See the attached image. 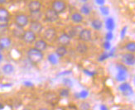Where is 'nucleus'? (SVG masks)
<instances>
[{
  "label": "nucleus",
  "mask_w": 135,
  "mask_h": 110,
  "mask_svg": "<svg viewBox=\"0 0 135 110\" xmlns=\"http://www.w3.org/2000/svg\"><path fill=\"white\" fill-rule=\"evenodd\" d=\"M80 110H90V103L87 102H82L80 105Z\"/></svg>",
  "instance_id": "obj_29"
},
{
  "label": "nucleus",
  "mask_w": 135,
  "mask_h": 110,
  "mask_svg": "<svg viewBox=\"0 0 135 110\" xmlns=\"http://www.w3.org/2000/svg\"><path fill=\"white\" fill-rule=\"evenodd\" d=\"M33 44H34V46H33L34 48H36L37 50L42 51V52H44L48 47L47 42L43 39H37L36 42H35Z\"/></svg>",
  "instance_id": "obj_12"
},
{
  "label": "nucleus",
  "mask_w": 135,
  "mask_h": 110,
  "mask_svg": "<svg viewBox=\"0 0 135 110\" xmlns=\"http://www.w3.org/2000/svg\"><path fill=\"white\" fill-rule=\"evenodd\" d=\"M48 61L51 65H56L58 63V57L54 54H51L48 56Z\"/></svg>",
  "instance_id": "obj_27"
},
{
  "label": "nucleus",
  "mask_w": 135,
  "mask_h": 110,
  "mask_svg": "<svg viewBox=\"0 0 135 110\" xmlns=\"http://www.w3.org/2000/svg\"><path fill=\"white\" fill-rule=\"evenodd\" d=\"M101 12L104 15H107L109 13V8L107 7H102L101 8Z\"/></svg>",
  "instance_id": "obj_32"
},
{
  "label": "nucleus",
  "mask_w": 135,
  "mask_h": 110,
  "mask_svg": "<svg viewBox=\"0 0 135 110\" xmlns=\"http://www.w3.org/2000/svg\"><path fill=\"white\" fill-rule=\"evenodd\" d=\"M121 61H122V62H123L124 65L128 66H134V64H135L134 54L128 53V52L124 53L121 56Z\"/></svg>",
  "instance_id": "obj_10"
},
{
  "label": "nucleus",
  "mask_w": 135,
  "mask_h": 110,
  "mask_svg": "<svg viewBox=\"0 0 135 110\" xmlns=\"http://www.w3.org/2000/svg\"><path fill=\"white\" fill-rule=\"evenodd\" d=\"M70 19L73 23L78 25L84 21V16L82 15L80 12H74L70 16Z\"/></svg>",
  "instance_id": "obj_13"
},
{
  "label": "nucleus",
  "mask_w": 135,
  "mask_h": 110,
  "mask_svg": "<svg viewBox=\"0 0 135 110\" xmlns=\"http://www.w3.org/2000/svg\"><path fill=\"white\" fill-rule=\"evenodd\" d=\"M0 18H6L10 19V13L7 8L4 7H0Z\"/></svg>",
  "instance_id": "obj_23"
},
{
  "label": "nucleus",
  "mask_w": 135,
  "mask_h": 110,
  "mask_svg": "<svg viewBox=\"0 0 135 110\" xmlns=\"http://www.w3.org/2000/svg\"><path fill=\"white\" fill-rule=\"evenodd\" d=\"M96 3L99 5H104V0H96Z\"/></svg>",
  "instance_id": "obj_34"
},
{
  "label": "nucleus",
  "mask_w": 135,
  "mask_h": 110,
  "mask_svg": "<svg viewBox=\"0 0 135 110\" xmlns=\"http://www.w3.org/2000/svg\"><path fill=\"white\" fill-rule=\"evenodd\" d=\"M1 71H2L3 74L10 75V74H12L14 72L15 68H14V66L13 65H12V64H5V65H3L2 66Z\"/></svg>",
  "instance_id": "obj_19"
},
{
  "label": "nucleus",
  "mask_w": 135,
  "mask_h": 110,
  "mask_svg": "<svg viewBox=\"0 0 135 110\" xmlns=\"http://www.w3.org/2000/svg\"><path fill=\"white\" fill-rule=\"evenodd\" d=\"M80 1L82 3H86L89 2V0H80Z\"/></svg>",
  "instance_id": "obj_37"
},
{
  "label": "nucleus",
  "mask_w": 135,
  "mask_h": 110,
  "mask_svg": "<svg viewBox=\"0 0 135 110\" xmlns=\"http://www.w3.org/2000/svg\"><path fill=\"white\" fill-rule=\"evenodd\" d=\"M58 14L65 13L67 9V4L64 0H53L51 2V8Z\"/></svg>",
  "instance_id": "obj_3"
},
{
  "label": "nucleus",
  "mask_w": 135,
  "mask_h": 110,
  "mask_svg": "<svg viewBox=\"0 0 135 110\" xmlns=\"http://www.w3.org/2000/svg\"><path fill=\"white\" fill-rule=\"evenodd\" d=\"M9 25V19L6 18H0V28L6 29Z\"/></svg>",
  "instance_id": "obj_26"
},
{
  "label": "nucleus",
  "mask_w": 135,
  "mask_h": 110,
  "mask_svg": "<svg viewBox=\"0 0 135 110\" xmlns=\"http://www.w3.org/2000/svg\"><path fill=\"white\" fill-rule=\"evenodd\" d=\"M106 27H107V29L109 32H111L114 29V20L112 18H109L106 21Z\"/></svg>",
  "instance_id": "obj_28"
},
{
  "label": "nucleus",
  "mask_w": 135,
  "mask_h": 110,
  "mask_svg": "<svg viewBox=\"0 0 135 110\" xmlns=\"http://www.w3.org/2000/svg\"><path fill=\"white\" fill-rule=\"evenodd\" d=\"M119 89L124 95H130L132 94V88L128 83H123L119 85Z\"/></svg>",
  "instance_id": "obj_17"
},
{
  "label": "nucleus",
  "mask_w": 135,
  "mask_h": 110,
  "mask_svg": "<svg viewBox=\"0 0 135 110\" xmlns=\"http://www.w3.org/2000/svg\"><path fill=\"white\" fill-rule=\"evenodd\" d=\"M24 32H25L24 28L19 27H17V26H15L13 28V30H12V33H13V36L15 38L20 39V40H22V37L23 36V34H24Z\"/></svg>",
  "instance_id": "obj_18"
},
{
  "label": "nucleus",
  "mask_w": 135,
  "mask_h": 110,
  "mask_svg": "<svg viewBox=\"0 0 135 110\" xmlns=\"http://www.w3.org/2000/svg\"><path fill=\"white\" fill-rule=\"evenodd\" d=\"M91 12H92V6L89 3H83L80 8V13L83 16L90 15L91 13Z\"/></svg>",
  "instance_id": "obj_16"
},
{
  "label": "nucleus",
  "mask_w": 135,
  "mask_h": 110,
  "mask_svg": "<svg viewBox=\"0 0 135 110\" xmlns=\"http://www.w3.org/2000/svg\"><path fill=\"white\" fill-rule=\"evenodd\" d=\"M28 11L30 12V13H37L41 12L42 9V3L39 0H32L27 4Z\"/></svg>",
  "instance_id": "obj_9"
},
{
  "label": "nucleus",
  "mask_w": 135,
  "mask_h": 110,
  "mask_svg": "<svg viewBox=\"0 0 135 110\" xmlns=\"http://www.w3.org/2000/svg\"><path fill=\"white\" fill-rule=\"evenodd\" d=\"M106 39H107V41H109L110 40H112L113 39V34H112V32H109L108 33H107V35H106Z\"/></svg>",
  "instance_id": "obj_33"
},
{
  "label": "nucleus",
  "mask_w": 135,
  "mask_h": 110,
  "mask_svg": "<svg viewBox=\"0 0 135 110\" xmlns=\"http://www.w3.org/2000/svg\"><path fill=\"white\" fill-rule=\"evenodd\" d=\"M70 94V90L68 88H62V89H60V91H59V95L61 97V98H66L68 97Z\"/></svg>",
  "instance_id": "obj_25"
},
{
  "label": "nucleus",
  "mask_w": 135,
  "mask_h": 110,
  "mask_svg": "<svg viewBox=\"0 0 135 110\" xmlns=\"http://www.w3.org/2000/svg\"><path fill=\"white\" fill-rule=\"evenodd\" d=\"M30 22V18L29 16H27L25 13H18L15 15L14 17V24L15 26H17L19 27L24 28L27 26H28Z\"/></svg>",
  "instance_id": "obj_2"
},
{
  "label": "nucleus",
  "mask_w": 135,
  "mask_h": 110,
  "mask_svg": "<svg viewBox=\"0 0 135 110\" xmlns=\"http://www.w3.org/2000/svg\"><path fill=\"white\" fill-rule=\"evenodd\" d=\"M3 108H4V105L2 103H0V110H2V109H3Z\"/></svg>",
  "instance_id": "obj_39"
},
{
  "label": "nucleus",
  "mask_w": 135,
  "mask_h": 110,
  "mask_svg": "<svg viewBox=\"0 0 135 110\" xmlns=\"http://www.w3.org/2000/svg\"><path fill=\"white\" fill-rule=\"evenodd\" d=\"M103 22L99 19V18H95V19H93L91 21V27L93 29H95L96 31H99L101 30L102 27H103Z\"/></svg>",
  "instance_id": "obj_21"
},
{
  "label": "nucleus",
  "mask_w": 135,
  "mask_h": 110,
  "mask_svg": "<svg viewBox=\"0 0 135 110\" xmlns=\"http://www.w3.org/2000/svg\"><path fill=\"white\" fill-rule=\"evenodd\" d=\"M37 35L33 33L32 31L28 30H25V32L23 34V36L22 37V40L23 41V42H25L26 44H33L37 40Z\"/></svg>",
  "instance_id": "obj_8"
},
{
  "label": "nucleus",
  "mask_w": 135,
  "mask_h": 110,
  "mask_svg": "<svg viewBox=\"0 0 135 110\" xmlns=\"http://www.w3.org/2000/svg\"><path fill=\"white\" fill-rule=\"evenodd\" d=\"M24 84H25V85H29V86H30V85H32V82H25Z\"/></svg>",
  "instance_id": "obj_38"
},
{
  "label": "nucleus",
  "mask_w": 135,
  "mask_h": 110,
  "mask_svg": "<svg viewBox=\"0 0 135 110\" xmlns=\"http://www.w3.org/2000/svg\"><path fill=\"white\" fill-rule=\"evenodd\" d=\"M103 46H104V48L105 50H109V49H110V46H111L110 42H109V41H107V42H105L104 43Z\"/></svg>",
  "instance_id": "obj_31"
},
{
  "label": "nucleus",
  "mask_w": 135,
  "mask_h": 110,
  "mask_svg": "<svg viewBox=\"0 0 135 110\" xmlns=\"http://www.w3.org/2000/svg\"><path fill=\"white\" fill-rule=\"evenodd\" d=\"M38 110H50V109L49 108H41Z\"/></svg>",
  "instance_id": "obj_40"
},
{
  "label": "nucleus",
  "mask_w": 135,
  "mask_h": 110,
  "mask_svg": "<svg viewBox=\"0 0 135 110\" xmlns=\"http://www.w3.org/2000/svg\"><path fill=\"white\" fill-rule=\"evenodd\" d=\"M67 47L66 46H58L56 48L55 50V53H56V56H58V57H63L65 56L66 54H67Z\"/></svg>",
  "instance_id": "obj_20"
},
{
  "label": "nucleus",
  "mask_w": 135,
  "mask_h": 110,
  "mask_svg": "<svg viewBox=\"0 0 135 110\" xmlns=\"http://www.w3.org/2000/svg\"><path fill=\"white\" fill-rule=\"evenodd\" d=\"M88 51H89V46L85 42H80L77 44L75 47V51L76 53L79 54V55H85Z\"/></svg>",
  "instance_id": "obj_15"
},
{
  "label": "nucleus",
  "mask_w": 135,
  "mask_h": 110,
  "mask_svg": "<svg viewBox=\"0 0 135 110\" xmlns=\"http://www.w3.org/2000/svg\"><path fill=\"white\" fill-rule=\"evenodd\" d=\"M100 108H101V110H108V108H106V106H104V105H102L100 107Z\"/></svg>",
  "instance_id": "obj_36"
},
{
  "label": "nucleus",
  "mask_w": 135,
  "mask_h": 110,
  "mask_svg": "<svg viewBox=\"0 0 135 110\" xmlns=\"http://www.w3.org/2000/svg\"><path fill=\"white\" fill-rule=\"evenodd\" d=\"M57 32L55 27H48L42 33V39L46 42H53L56 39Z\"/></svg>",
  "instance_id": "obj_4"
},
{
  "label": "nucleus",
  "mask_w": 135,
  "mask_h": 110,
  "mask_svg": "<svg viewBox=\"0 0 135 110\" xmlns=\"http://www.w3.org/2000/svg\"><path fill=\"white\" fill-rule=\"evenodd\" d=\"M28 26H29V30L36 34L37 36L43 32L44 27L40 21H31L29 22Z\"/></svg>",
  "instance_id": "obj_6"
},
{
  "label": "nucleus",
  "mask_w": 135,
  "mask_h": 110,
  "mask_svg": "<svg viewBox=\"0 0 135 110\" xmlns=\"http://www.w3.org/2000/svg\"><path fill=\"white\" fill-rule=\"evenodd\" d=\"M12 45V40L8 37H0V49L6 50Z\"/></svg>",
  "instance_id": "obj_14"
},
{
  "label": "nucleus",
  "mask_w": 135,
  "mask_h": 110,
  "mask_svg": "<svg viewBox=\"0 0 135 110\" xmlns=\"http://www.w3.org/2000/svg\"><path fill=\"white\" fill-rule=\"evenodd\" d=\"M45 19L48 22H56V21L59 20V14L52 9V8H47L45 12Z\"/></svg>",
  "instance_id": "obj_7"
},
{
  "label": "nucleus",
  "mask_w": 135,
  "mask_h": 110,
  "mask_svg": "<svg viewBox=\"0 0 135 110\" xmlns=\"http://www.w3.org/2000/svg\"><path fill=\"white\" fill-rule=\"evenodd\" d=\"M57 39V42L59 43L60 46H70V42H71V38L69 37V35L66 32H63L58 37Z\"/></svg>",
  "instance_id": "obj_11"
},
{
  "label": "nucleus",
  "mask_w": 135,
  "mask_h": 110,
  "mask_svg": "<svg viewBox=\"0 0 135 110\" xmlns=\"http://www.w3.org/2000/svg\"><path fill=\"white\" fill-rule=\"evenodd\" d=\"M27 56L29 61L34 64V65H37V64H39L44 58L43 52L37 50L34 47H31L28 49Z\"/></svg>",
  "instance_id": "obj_1"
},
{
  "label": "nucleus",
  "mask_w": 135,
  "mask_h": 110,
  "mask_svg": "<svg viewBox=\"0 0 135 110\" xmlns=\"http://www.w3.org/2000/svg\"><path fill=\"white\" fill-rule=\"evenodd\" d=\"M125 50L128 52V53L134 54V52H135V42H128L125 46Z\"/></svg>",
  "instance_id": "obj_24"
},
{
  "label": "nucleus",
  "mask_w": 135,
  "mask_h": 110,
  "mask_svg": "<svg viewBox=\"0 0 135 110\" xmlns=\"http://www.w3.org/2000/svg\"><path fill=\"white\" fill-rule=\"evenodd\" d=\"M78 27L79 26H75V27H70V30L66 32L68 35H69V37L70 38H75L76 37H78V35L80 32L81 29H80V30H78Z\"/></svg>",
  "instance_id": "obj_22"
},
{
  "label": "nucleus",
  "mask_w": 135,
  "mask_h": 110,
  "mask_svg": "<svg viewBox=\"0 0 135 110\" xmlns=\"http://www.w3.org/2000/svg\"><path fill=\"white\" fill-rule=\"evenodd\" d=\"M78 37L82 42H90L92 41V32L89 28H82L78 35Z\"/></svg>",
  "instance_id": "obj_5"
},
{
  "label": "nucleus",
  "mask_w": 135,
  "mask_h": 110,
  "mask_svg": "<svg viewBox=\"0 0 135 110\" xmlns=\"http://www.w3.org/2000/svg\"><path fill=\"white\" fill-rule=\"evenodd\" d=\"M8 0H0V5H3V4H5L7 3Z\"/></svg>",
  "instance_id": "obj_35"
},
{
  "label": "nucleus",
  "mask_w": 135,
  "mask_h": 110,
  "mask_svg": "<svg viewBox=\"0 0 135 110\" xmlns=\"http://www.w3.org/2000/svg\"><path fill=\"white\" fill-rule=\"evenodd\" d=\"M80 98H85L87 96H88V92L86 91V90H83V91H81L80 93Z\"/></svg>",
  "instance_id": "obj_30"
}]
</instances>
